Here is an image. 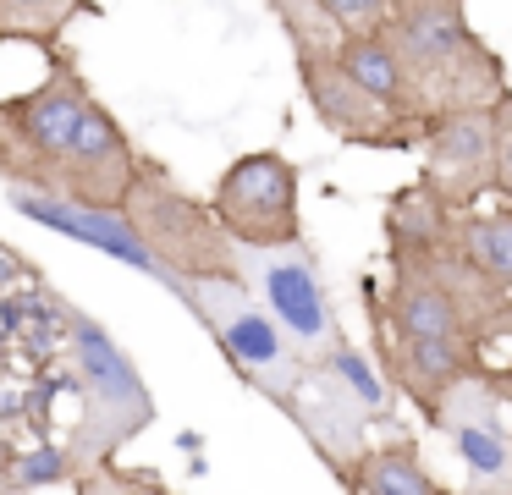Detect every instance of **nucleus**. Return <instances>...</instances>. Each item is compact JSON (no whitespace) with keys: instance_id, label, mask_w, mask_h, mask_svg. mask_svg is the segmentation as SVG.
Segmentation results:
<instances>
[{"instance_id":"4","label":"nucleus","mask_w":512,"mask_h":495,"mask_svg":"<svg viewBox=\"0 0 512 495\" xmlns=\"http://www.w3.org/2000/svg\"><path fill=\"white\" fill-rule=\"evenodd\" d=\"M45 297L61 314V330H67L61 347H67V363H72V385H78V396H83L72 429L61 435L72 479H83V473L116 462L138 435H149V424H155V391H149V380L138 374L133 352H127L100 319L72 308L67 297H56V292H45Z\"/></svg>"},{"instance_id":"13","label":"nucleus","mask_w":512,"mask_h":495,"mask_svg":"<svg viewBox=\"0 0 512 495\" xmlns=\"http://www.w3.org/2000/svg\"><path fill=\"white\" fill-rule=\"evenodd\" d=\"M342 495H452V484H441V473L424 462V446L408 429H391L364 446Z\"/></svg>"},{"instance_id":"14","label":"nucleus","mask_w":512,"mask_h":495,"mask_svg":"<svg viewBox=\"0 0 512 495\" xmlns=\"http://www.w3.org/2000/svg\"><path fill=\"white\" fill-rule=\"evenodd\" d=\"M78 17H100L94 0H0V50L6 44H34V50H61L67 28Z\"/></svg>"},{"instance_id":"23","label":"nucleus","mask_w":512,"mask_h":495,"mask_svg":"<svg viewBox=\"0 0 512 495\" xmlns=\"http://www.w3.org/2000/svg\"><path fill=\"white\" fill-rule=\"evenodd\" d=\"M452 495H463V490H452Z\"/></svg>"},{"instance_id":"2","label":"nucleus","mask_w":512,"mask_h":495,"mask_svg":"<svg viewBox=\"0 0 512 495\" xmlns=\"http://www.w3.org/2000/svg\"><path fill=\"white\" fill-rule=\"evenodd\" d=\"M144 154L94 99L78 55L50 50L28 94L0 99V187H39L89 209H122Z\"/></svg>"},{"instance_id":"18","label":"nucleus","mask_w":512,"mask_h":495,"mask_svg":"<svg viewBox=\"0 0 512 495\" xmlns=\"http://www.w3.org/2000/svg\"><path fill=\"white\" fill-rule=\"evenodd\" d=\"M72 495H177L155 468H127V462H105V468L72 479Z\"/></svg>"},{"instance_id":"12","label":"nucleus","mask_w":512,"mask_h":495,"mask_svg":"<svg viewBox=\"0 0 512 495\" xmlns=\"http://www.w3.org/2000/svg\"><path fill=\"white\" fill-rule=\"evenodd\" d=\"M6 204L23 220H34V226L83 242V248L105 253V259H122V264H133V270H144L149 281L166 286L160 259L144 248V237L133 231V220H127L122 209H89V204H72V198H61V193H39V187H6Z\"/></svg>"},{"instance_id":"15","label":"nucleus","mask_w":512,"mask_h":495,"mask_svg":"<svg viewBox=\"0 0 512 495\" xmlns=\"http://www.w3.org/2000/svg\"><path fill=\"white\" fill-rule=\"evenodd\" d=\"M342 61H347V72H353L358 83H364L369 94L380 99V105H391L402 121H413V127L430 132V121L419 116V105H413L408 83H402L397 55L386 50V39H380V33H347V39H342Z\"/></svg>"},{"instance_id":"7","label":"nucleus","mask_w":512,"mask_h":495,"mask_svg":"<svg viewBox=\"0 0 512 495\" xmlns=\"http://www.w3.org/2000/svg\"><path fill=\"white\" fill-rule=\"evenodd\" d=\"M237 281L265 303V314L281 325L303 369H320L325 358L353 347L309 242H287V248H243L237 242Z\"/></svg>"},{"instance_id":"9","label":"nucleus","mask_w":512,"mask_h":495,"mask_svg":"<svg viewBox=\"0 0 512 495\" xmlns=\"http://www.w3.org/2000/svg\"><path fill=\"white\" fill-rule=\"evenodd\" d=\"M210 209L243 248L303 242V171L281 149L237 154L210 187Z\"/></svg>"},{"instance_id":"17","label":"nucleus","mask_w":512,"mask_h":495,"mask_svg":"<svg viewBox=\"0 0 512 495\" xmlns=\"http://www.w3.org/2000/svg\"><path fill=\"white\" fill-rule=\"evenodd\" d=\"M56 484H72V462L61 446H28L12 457L6 479H0V495H28V490H56Z\"/></svg>"},{"instance_id":"8","label":"nucleus","mask_w":512,"mask_h":495,"mask_svg":"<svg viewBox=\"0 0 512 495\" xmlns=\"http://www.w3.org/2000/svg\"><path fill=\"white\" fill-rule=\"evenodd\" d=\"M342 39L347 33H303L292 44V66H298V88L309 99L314 121L331 132L336 143H353V149H386V154H413L424 149L430 132L402 121L391 105H380L342 61Z\"/></svg>"},{"instance_id":"10","label":"nucleus","mask_w":512,"mask_h":495,"mask_svg":"<svg viewBox=\"0 0 512 495\" xmlns=\"http://www.w3.org/2000/svg\"><path fill=\"white\" fill-rule=\"evenodd\" d=\"M430 429L463 462L468 490H512V413L496 374H474V380L452 385L446 402L435 407Z\"/></svg>"},{"instance_id":"20","label":"nucleus","mask_w":512,"mask_h":495,"mask_svg":"<svg viewBox=\"0 0 512 495\" xmlns=\"http://www.w3.org/2000/svg\"><path fill=\"white\" fill-rule=\"evenodd\" d=\"M325 11H331L336 22H342L347 33H375L380 22H386V6L391 0H320Z\"/></svg>"},{"instance_id":"1","label":"nucleus","mask_w":512,"mask_h":495,"mask_svg":"<svg viewBox=\"0 0 512 495\" xmlns=\"http://www.w3.org/2000/svg\"><path fill=\"white\" fill-rule=\"evenodd\" d=\"M380 237L386 275H358L369 358L430 424L452 385L490 374V352L512 347V292L457 248V215L419 176L391 193Z\"/></svg>"},{"instance_id":"21","label":"nucleus","mask_w":512,"mask_h":495,"mask_svg":"<svg viewBox=\"0 0 512 495\" xmlns=\"http://www.w3.org/2000/svg\"><path fill=\"white\" fill-rule=\"evenodd\" d=\"M490 374H496L501 396H507V413H512V358H501V363H496V369H490Z\"/></svg>"},{"instance_id":"22","label":"nucleus","mask_w":512,"mask_h":495,"mask_svg":"<svg viewBox=\"0 0 512 495\" xmlns=\"http://www.w3.org/2000/svg\"><path fill=\"white\" fill-rule=\"evenodd\" d=\"M463 495H512V490H463Z\"/></svg>"},{"instance_id":"11","label":"nucleus","mask_w":512,"mask_h":495,"mask_svg":"<svg viewBox=\"0 0 512 495\" xmlns=\"http://www.w3.org/2000/svg\"><path fill=\"white\" fill-rule=\"evenodd\" d=\"M419 154V182L452 215L485 209V198H496V110H463V116L435 121Z\"/></svg>"},{"instance_id":"3","label":"nucleus","mask_w":512,"mask_h":495,"mask_svg":"<svg viewBox=\"0 0 512 495\" xmlns=\"http://www.w3.org/2000/svg\"><path fill=\"white\" fill-rule=\"evenodd\" d=\"M375 33L397 55L402 83L430 127L463 110H496L512 88L507 61L468 22V0H391Z\"/></svg>"},{"instance_id":"6","label":"nucleus","mask_w":512,"mask_h":495,"mask_svg":"<svg viewBox=\"0 0 512 495\" xmlns=\"http://www.w3.org/2000/svg\"><path fill=\"white\" fill-rule=\"evenodd\" d=\"M122 215L144 237V248L166 270V292L177 297L182 281H215V275H237V242L215 220L210 198L188 193L160 160H138L133 193H127Z\"/></svg>"},{"instance_id":"19","label":"nucleus","mask_w":512,"mask_h":495,"mask_svg":"<svg viewBox=\"0 0 512 495\" xmlns=\"http://www.w3.org/2000/svg\"><path fill=\"white\" fill-rule=\"evenodd\" d=\"M496 204H512V88L496 99Z\"/></svg>"},{"instance_id":"5","label":"nucleus","mask_w":512,"mask_h":495,"mask_svg":"<svg viewBox=\"0 0 512 495\" xmlns=\"http://www.w3.org/2000/svg\"><path fill=\"white\" fill-rule=\"evenodd\" d=\"M177 303L204 325V336L215 341V352L226 358V369H232L248 391H259L281 418L298 413V396H303L309 369H303L298 352L287 347V336H281V325L265 314V303H259L237 275L182 281Z\"/></svg>"},{"instance_id":"16","label":"nucleus","mask_w":512,"mask_h":495,"mask_svg":"<svg viewBox=\"0 0 512 495\" xmlns=\"http://www.w3.org/2000/svg\"><path fill=\"white\" fill-rule=\"evenodd\" d=\"M457 248H463L496 286L512 292V204H490V209L457 215Z\"/></svg>"}]
</instances>
